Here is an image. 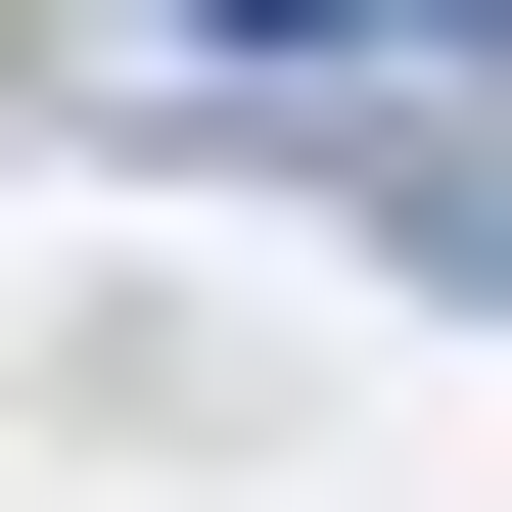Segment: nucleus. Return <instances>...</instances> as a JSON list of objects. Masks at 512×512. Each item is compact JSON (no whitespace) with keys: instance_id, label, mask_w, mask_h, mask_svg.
I'll use <instances>...</instances> for the list:
<instances>
[{"instance_id":"1","label":"nucleus","mask_w":512,"mask_h":512,"mask_svg":"<svg viewBox=\"0 0 512 512\" xmlns=\"http://www.w3.org/2000/svg\"><path fill=\"white\" fill-rule=\"evenodd\" d=\"M187 47H512V0H187Z\"/></svg>"}]
</instances>
